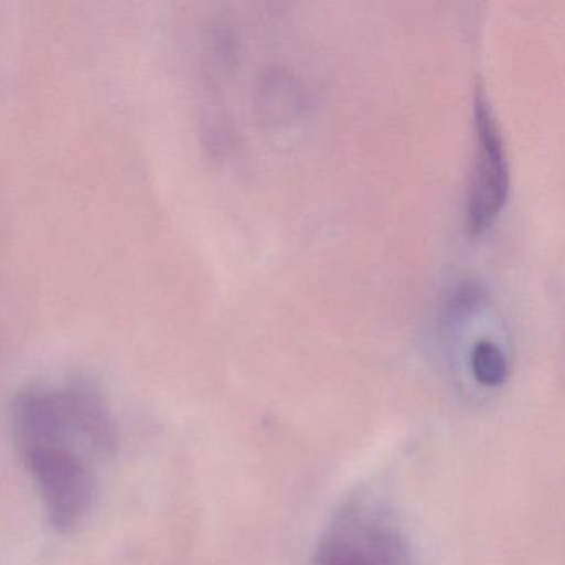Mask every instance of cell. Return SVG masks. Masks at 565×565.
<instances>
[{
    "label": "cell",
    "mask_w": 565,
    "mask_h": 565,
    "mask_svg": "<svg viewBox=\"0 0 565 565\" xmlns=\"http://www.w3.org/2000/svg\"><path fill=\"white\" fill-rule=\"evenodd\" d=\"M15 438L22 451L32 446L61 445L108 449L111 426L104 403L87 390H52L19 396L14 405Z\"/></svg>",
    "instance_id": "6da1fadb"
},
{
    "label": "cell",
    "mask_w": 565,
    "mask_h": 565,
    "mask_svg": "<svg viewBox=\"0 0 565 565\" xmlns=\"http://www.w3.org/2000/svg\"><path fill=\"white\" fill-rule=\"evenodd\" d=\"M32 476L41 488L52 525L72 532L84 522L95 499V478L78 449L61 445L24 449Z\"/></svg>",
    "instance_id": "7a4b0ae2"
},
{
    "label": "cell",
    "mask_w": 565,
    "mask_h": 565,
    "mask_svg": "<svg viewBox=\"0 0 565 565\" xmlns=\"http://www.w3.org/2000/svg\"><path fill=\"white\" fill-rule=\"evenodd\" d=\"M476 158L466 198V230L479 236L494 224L509 196V164L504 140L484 87L475 90Z\"/></svg>",
    "instance_id": "3957f363"
},
{
    "label": "cell",
    "mask_w": 565,
    "mask_h": 565,
    "mask_svg": "<svg viewBox=\"0 0 565 565\" xmlns=\"http://www.w3.org/2000/svg\"><path fill=\"white\" fill-rule=\"evenodd\" d=\"M313 565H408L402 539L383 522L360 515L333 529Z\"/></svg>",
    "instance_id": "277c9868"
},
{
    "label": "cell",
    "mask_w": 565,
    "mask_h": 565,
    "mask_svg": "<svg viewBox=\"0 0 565 565\" xmlns=\"http://www.w3.org/2000/svg\"><path fill=\"white\" fill-rule=\"evenodd\" d=\"M471 372L481 385H502L509 376V362L501 347L491 339L476 340L469 355Z\"/></svg>",
    "instance_id": "5b68a950"
}]
</instances>
